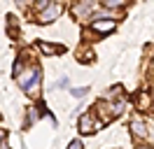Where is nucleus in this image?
Masks as SVG:
<instances>
[{
  "mask_svg": "<svg viewBox=\"0 0 154 149\" xmlns=\"http://www.w3.org/2000/svg\"><path fill=\"white\" fill-rule=\"evenodd\" d=\"M61 12H63V7H61L58 2H49L47 7L42 9V14H40V23H51Z\"/></svg>",
  "mask_w": 154,
  "mask_h": 149,
  "instance_id": "f257e3e1",
  "label": "nucleus"
},
{
  "mask_svg": "<svg viewBox=\"0 0 154 149\" xmlns=\"http://www.w3.org/2000/svg\"><path fill=\"white\" fill-rule=\"evenodd\" d=\"M91 26L98 33H110V30H115V21L112 19H91Z\"/></svg>",
  "mask_w": 154,
  "mask_h": 149,
  "instance_id": "f03ea898",
  "label": "nucleus"
},
{
  "mask_svg": "<svg viewBox=\"0 0 154 149\" xmlns=\"http://www.w3.org/2000/svg\"><path fill=\"white\" fill-rule=\"evenodd\" d=\"M38 77H40V70L30 68V70H26V72H23V74L19 77V86H21V89H28V86H30L33 82H35Z\"/></svg>",
  "mask_w": 154,
  "mask_h": 149,
  "instance_id": "7ed1b4c3",
  "label": "nucleus"
},
{
  "mask_svg": "<svg viewBox=\"0 0 154 149\" xmlns=\"http://www.w3.org/2000/svg\"><path fill=\"white\" fill-rule=\"evenodd\" d=\"M100 126H103V123H100V121H96V123H94L89 114H84V117L79 119V128H82V133H91L94 128H100Z\"/></svg>",
  "mask_w": 154,
  "mask_h": 149,
  "instance_id": "20e7f679",
  "label": "nucleus"
},
{
  "mask_svg": "<svg viewBox=\"0 0 154 149\" xmlns=\"http://www.w3.org/2000/svg\"><path fill=\"white\" fill-rule=\"evenodd\" d=\"M131 133H135L138 138H147V126L143 121H131Z\"/></svg>",
  "mask_w": 154,
  "mask_h": 149,
  "instance_id": "39448f33",
  "label": "nucleus"
},
{
  "mask_svg": "<svg viewBox=\"0 0 154 149\" xmlns=\"http://www.w3.org/2000/svg\"><path fill=\"white\" fill-rule=\"evenodd\" d=\"M89 9H94V2H84V5H75V7H72V12H75L77 17H82V14H87Z\"/></svg>",
  "mask_w": 154,
  "mask_h": 149,
  "instance_id": "423d86ee",
  "label": "nucleus"
},
{
  "mask_svg": "<svg viewBox=\"0 0 154 149\" xmlns=\"http://www.w3.org/2000/svg\"><path fill=\"white\" fill-rule=\"evenodd\" d=\"M40 51H45V54H56V51H61V47H54V44H45V42H40Z\"/></svg>",
  "mask_w": 154,
  "mask_h": 149,
  "instance_id": "0eeeda50",
  "label": "nucleus"
},
{
  "mask_svg": "<svg viewBox=\"0 0 154 149\" xmlns=\"http://www.w3.org/2000/svg\"><path fill=\"white\" fill-rule=\"evenodd\" d=\"M103 5H105V7H112V9H115V7H124L126 2H124V0H105Z\"/></svg>",
  "mask_w": 154,
  "mask_h": 149,
  "instance_id": "6e6552de",
  "label": "nucleus"
},
{
  "mask_svg": "<svg viewBox=\"0 0 154 149\" xmlns=\"http://www.w3.org/2000/svg\"><path fill=\"white\" fill-rule=\"evenodd\" d=\"M87 86H82V89H72V96H75V98H82V96H87Z\"/></svg>",
  "mask_w": 154,
  "mask_h": 149,
  "instance_id": "1a4fd4ad",
  "label": "nucleus"
},
{
  "mask_svg": "<svg viewBox=\"0 0 154 149\" xmlns=\"http://www.w3.org/2000/svg\"><path fill=\"white\" fill-rule=\"evenodd\" d=\"M68 149H84V147H82L79 140H75V142H70V147H68Z\"/></svg>",
  "mask_w": 154,
  "mask_h": 149,
  "instance_id": "9d476101",
  "label": "nucleus"
},
{
  "mask_svg": "<svg viewBox=\"0 0 154 149\" xmlns=\"http://www.w3.org/2000/svg\"><path fill=\"white\" fill-rule=\"evenodd\" d=\"M2 140H5V130L0 128V142H2Z\"/></svg>",
  "mask_w": 154,
  "mask_h": 149,
  "instance_id": "9b49d317",
  "label": "nucleus"
},
{
  "mask_svg": "<svg viewBox=\"0 0 154 149\" xmlns=\"http://www.w3.org/2000/svg\"><path fill=\"white\" fill-rule=\"evenodd\" d=\"M140 149H149V147H140Z\"/></svg>",
  "mask_w": 154,
  "mask_h": 149,
  "instance_id": "f8f14e48",
  "label": "nucleus"
}]
</instances>
